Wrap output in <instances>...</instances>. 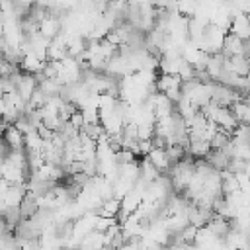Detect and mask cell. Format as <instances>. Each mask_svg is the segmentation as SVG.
<instances>
[{
  "label": "cell",
  "instance_id": "6da1fadb",
  "mask_svg": "<svg viewBox=\"0 0 250 250\" xmlns=\"http://www.w3.org/2000/svg\"><path fill=\"white\" fill-rule=\"evenodd\" d=\"M39 209H41V199H39L37 195H33L31 191H27L25 197L21 199V203H20V213H21V217H23V219H31Z\"/></svg>",
  "mask_w": 250,
  "mask_h": 250
}]
</instances>
